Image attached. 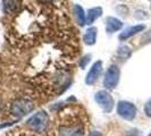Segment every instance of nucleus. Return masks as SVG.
<instances>
[{"label":"nucleus","instance_id":"nucleus-9","mask_svg":"<svg viewBox=\"0 0 151 136\" xmlns=\"http://www.w3.org/2000/svg\"><path fill=\"white\" fill-rule=\"evenodd\" d=\"M123 27V23L116 17H108L106 19V31L108 33H115Z\"/></svg>","mask_w":151,"mask_h":136},{"label":"nucleus","instance_id":"nucleus-16","mask_svg":"<svg viewBox=\"0 0 151 136\" xmlns=\"http://www.w3.org/2000/svg\"><path fill=\"white\" fill-rule=\"evenodd\" d=\"M144 112H145V115L149 118H151V99L145 103V106H144Z\"/></svg>","mask_w":151,"mask_h":136},{"label":"nucleus","instance_id":"nucleus-3","mask_svg":"<svg viewBox=\"0 0 151 136\" xmlns=\"http://www.w3.org/2000/svg\"><path fill=\"white\" fill-rule=\"evenodd\" d=\"M49 125V116L45 111H39L30 117L26 121V126L31 132L42 134L45 133Z\"/></svg>","mask_w":151,"mask_h":136},{"label":"nucleus","instance_id":"nucleus-4","mask_svg":"<svg viewBox=\"0 0 151 136\" xmlns=\"http://www.w3.org/2000/svg\"><path fill=\"white\" fill-rule=\"evenodd\" d=\"M119 76H121L119 68L117 67L116 65H111L106 72L105 79H104V86L108 90H114L118 84Z\"/></svg>","mask_w":151,"mask_h":136},{"label":"nucleus","instance_id":"nucleus-12","mask_svg":"<svg viewBox=\"0 0 151 136\" xmlns=\"http://www.w3.org/2000/svg\"><path fill=\"white\" fill-rule=\"evenodd\" d=\"M4 10L6 14L15 13L19 7V1L18 0H4Z\"/></svg>","mask_w":151,"mask_h":136},{"label":"nucleus","instance_id":"nucleus-19","mask_svg":"<svg viewBox=\"0 0 151 136\" xmlns=\"http://www.w3.org/2000/svg\"><path fill=\"white\" fill-rule=\"evenodd\" d=\"M148 136H151V133H150V134H149V135H148Z\"/></svg>","mask_w":151,"mask_h":136},{"label":"nucleus","instance_id":"nucleus-1","mask_svg":"<svg viewBox=\"0 0 151 136\" xmlns=\"http://www.w3.org/2000/svg\"><path fill=\"white\" fill-rule=\"evenodd\" d=\"M88 116L81 107L69 105L63 108L53 124L55 136H84Z\"/></svg>","mask_w":151,"mask_h":136},{"label":"nucleus","instance_id":"nucleus-5","mask_svg":"<svg viewBox=\"0 0 151 136\" xmlns=\"http://www.w3.org/2000/svg\"><path fill=\"white\" fill-rule=\"evenodd\" d=\"M117 113L125 120H133L136 116V107L129 101H119L117 105Z\"/></svg>","mask_w":151,"mask_h":136},{"label":"nucleus","instance_id":"nucleus-2","mask_svg":"<svg viewBox=\"0 0 151 136\" xmlns=\"http://www.w3.org/2000/svg\"><path fill=\"white\" fill-rule=\"evenodd\" d=\"M35 108V102L31 95L21 94L16 95L8 105V112L16 118H21L23 116L30 113Z\"/></svg>","mask_w":151,"mask_h":136},{"label":"nucleus","instance_id":"nucleus-8","mask_svg":"<svg viewBox=\"0 0 151 136\" xmlns=\"http://www.w3.org/2000/svg\"><path fill=\"white\" fill-rule=\"evenodd\" d=\"M145 29V25L143 24H139V25H134V26H131V27H127L126 30H124L119 34V40L121 41H125L127 39L132 38L133 35H135L137 33L142 32V31Z\"/></svg>","mask_w":151,"mask_h":136},{"label":"nucleus","instance_id":"nucleus-13","mask_svg":"<svg viewBox=\"0 0 151 136\" xmlns=\"http://www.w3.org/2000/svg\"><path fill=\"white\" fill-rule=\"evenodd\" d=\"M74 13H75V16H76V19H77V23L81 25V26H83L86 24V15H85V13H84V9L80 5H75L74 6Z\"/></svg>","mask_w":151,"mask_h":136},{"label":"nucleus","instance_id":"nucleus-15","mask_svg":"<svg viewBox=\"0 0 151 136\" xmlns=\"http://www.w3.org/2000/svg\"><path fill=\"white\" fill-rule=\"evenodd\" d=\"M90 59H91V56L90 54H86V56H84L83 58L80 60V66H81L82 69H84V68L86 67V65H88V62L90 61Z\"/></svg>","mask_w":151,"mask_h":136},{"label":"nucleus","instance_id":"nucleus-6","mask_svg":"<svg viewBox=\"0 0 151 136\" xmlns=\"http://www.w3.org/2000/svg\"><path fill=\"white\" fill-rule=\"evenodd\" d=\"M94 100L96 102L98 103L99 106L102 108L104 111L106 112H110L111 110L114 109V99L113 97L110 95L109 92L107 91H99L96 93L94 95Z\"/></svg>","mask_w":151,"mask_h":136},{"label":"nucleus","instance_id":"nucleus-7","mask_svg":"<svg viewBox=\"0 0 151 136\" xmlns=\"http://www.w3.org/2000/svg\"><path fill=\"white\" fill-rule=\"evenodd\" d=\"M101 72H102V61L101 60L96 61L92 65V67L90 68L88 75L85 77V83L88 84V85H93V84L98 81Z\"/></svg>","mask_w":151,"mask_h":136},{"label":"nucleus","instance_id":"nucleus-18","mask_svg":"<svg viewBox=\"0 0 151 136\" xmlns=\"http://www.w3.org/2000/svg\"><path fill=\"white\" fill-rule=\"evenodd\" d=\"M89 136H102V135H101V133H99V132H97V130H94V132L90 133V135Z\"/></svg>","mask_w":151,"mask_h":136},{"label":"nucleus","instance_id":"nucleus-10","mask_svg":"<svg viewBox=\"0 0 151 136\" xmlns=\"http://www.w3.org/2000/svg\"><path fill=\"white\" fill-rule=\"evenodd\" d=\"M97 27H90L88 29L86 32L83 35V41L85 44L88 45H93L97 41Z\"/></svg>","mask_w":151,"mask_h":136},{"label":"nucleus","instance_id":"nucleus-11","mask_svg":"<svg viewBox=\"0 0 151 136\" xmlns=\"http://www.w3.org/2000/svg\"><path fill=\"white\" fill-rule=\"evenodd\" d=\"M102 15V8L101 7H94L89 9L88 14H86V24L88 25H91L93 24L94 21L99 18L100 16Z\"/></svg>","mask_w":151,"mask_h":136},{"label":"nucleus","instance_id":"nucleus-17","mask_svg":"<svg viewBox=\"0 0 151 136\" xmlns=\"http://www.w3.org/2000/svg\"><path fill=\"white\" fill-rule=\"evenodd\" d=\"M141 132L140 130H137V129H132V130H129L126 133V135L125 136H141Z\"/></svg>","mask_w":151,"mask_h":136},{"label":"nucleus","instance_id":"nucleus-14","mask_svg":"<svg viewBox=\"0 0 151 136\" xmlns=\"http://www.w3.org/2000/svg\"><path fill=\"white\" fill-rule=\"evenodd\" d=\"M131 54H132V49L129 47H127V45H122L117 50V56L121 58L122 60L129 59V57H131Z\"/></svg>","mask_w":151,"mask_h":136}]
</instances>
